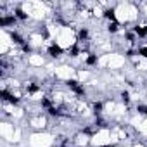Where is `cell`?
Wrapping results in <instances>:
<instances>
[{
	"mask_svg": "<svg viewBox=\"0 0 147 147\" xmlns=\"http://www.w3.org/2000/svg\"><path fill=\"white\" fill-rule=\"evenodd\" d=\"M55 43L59 49H69L76 43V36H75V31H73L71 28H61V33L57 35L55 38Z\"/></svg>",
	"mask_w": 147,
	"mask_h": 147,
	"instance_id": "obj_1",
	"label": "cell"
},
{
	"mask_svg": "<svg viewBox=\"0 0 147 147\" xmlns=\"http://www.w3.org/2000/svg\"><path fill=\"white\" fill-rule=\"evenodd\" d=\"M54 142V137L50 133L40 131V133H33L30 137V145L31 147H50Z\"/></svg>",
	"mask_w": 147,
	"mask_h": 147,
	"instance_id": "obj_2",
	"label": "cell"
},
{
	"mask_svg": "<svg viewBox=\"0 0 147 147\" xmlns=\"http://www.w3.org/2000/svg\"><path fill=\"white\" fill-rule=\"evenodd\" d=\"M135 18H137V9L133 5H119L116 9V19L119 23H125V21H130Z\"/></svg>",
	"mask_w": 147,
	"mask_h": 147,
	"instance_id": "obj_3",
	"label": "cell"
},
{
	"mask_svg": "<svg viewBox=\"0 0 147 147\" xmlns=\"http://www.w3.org/2000/svg\"><path fill=\"white\" fill-rule=\"evenodd\" d=\"M111 135H113V133H109L107 130H100V131H97V133L90 138V144H92L94 147H102V145H107V144H111V142H113Z\"/></svg>",
	"mask_w": 147,
	"mask_h": 147,
	"instance_id": "obj_4",
	"label": "cell"
},
{
	"mask_svg": "<svg viewBox=\"0 0 147 147\" xmlns=\"http://www.w3.org/2000/svg\"><path fill=\"white\" fill-rule=\"evenodd\" d=\"M23 7H24V11L28 12V16L38 18V19L45 16V5L40 4V2H28V4H24Z\"/></svg>",
	"mask_w": 147,
	"mask_h": 147,
	"instance_id": "obj_5",
	"label": "cell"
},
{
	"mask_svg": "<svg viewBox=\"0 0 147 147\" xmlns=\"http://www.w3.org/2000/svg\"><path fill=\"white\" fill-rule=\"evenodd\" d=\"M55 76L59 80H71L75 76V69L69 66H59V67H55Z\"/></svg>",
	"mask_w": 147,
	"mask_h": 147,
	"instance_id": "obj_6",
	"label": "cell"
},
{
	"mask_svg": "<svg viewBox=\"0 0 147 147\" xmlns=\"http://www.w3.org/2000/svg\"><path fill=\"white\" fill-rule=\"evenodd\" d=\"M14 131H16V128H14V125H12V123H7V121H4L2 125H0V135H2L5 140H9V142H12Z\"/></svg>",
	"mask_w": 147,
	"mask_h": 147,
	"instance_id": "obj_7",
	"label": "cell"
},
{
	"mask_svg": "<svg viewBox=\"0 0 147 147\" xmlns=\"http://www.w3.org/2000/svg\"><path fill=\"white\" fill-rule=\"evenodd\" d=\"M121 66H125V57H123L121 54H109L107 67H109V69H119Z\"/></svg>",
	"mask_w": 147,
	"mask_h": 147,
	"instance_id": "obj_8",
	"label": "cell"
},
{
	"mask_svg": "<svg viewBox=\"0 0 147 147\" xmlns=\"http://www.w3.org/2000/svg\"><path fill=\"white\" fill-rule=\"evenodd\" d=\"M28 62L31 64V66H43V57L42 55H38V54H33V55H30V59H28Z\"/></svg>",
	"mask_w": 147,
	"mask_h": 147,
	"instance_id": "obj_9",
	"label": "cell"
},
{
	"mask_svg": "<svg viewBox=\"0 0 147 147\" xmlns=\"http://www.w3.org/2000/svg\"><path fill=\"white\" fill-rule=\"evenodd\" d=\"M45 125H47V119H45V118H42V116H40V118H33V119H31V126H35V128H43Z\"/></svg>",
	"mask_w": 147,
	"mask_h": 147,
	"instance_id": "obj_10",
	"label": "cell"
},
{
	"mask_svg": "<svg viewBox=\"0 0 147 147\" xmlns=\"http://www.w3.org/2000/svg\"><path fill=\"white\" fill-rule=\"evenodd\" d=\"M88 138H90V137H88L87 133H80V135H76V144H78V145H87V144L90 142Z\"/></svg>",
	"mask_w": 147,
	"mask_h": 147,
	"instance_id": "obj_11",
	"label": "cell"
},
{
	"mask_svg": "<svg viewBox=\"0 0 147 147\" xmlns=\"http://www.w3.org/2000/svg\"><path fill=\"white\" fill-rule=\"evenodd\" d=\"M114 111H116V104H114V102H107V104L104 106V113H106V114H111V116H113Z\"/></svg>",
	"mask_w": 147,
	"mask_h": 147,
	"instance_id": "obj_12",
	"label": "cell"
},
{
	"mask_svg": "<svg viewBox=\"0 0 147 147\" xmlns=\"http://www.w3.org/2000/svg\"><path fill=\"white\" fill-rule=\"evenodd\" d=\"M137 69H138V71H145V69H147V57H140V59H138Z\"/></svg>",
	"mask_w": 147,
	"mask_h": 147,
	"instance_id": "obj_13",
	"label": "cell"
},
{
	"mask_svg": "<svg viewBox=\"0 0 147 147\" xmlns=\"http://www.w3.org/2000/svg\"><path fill=\"white\" fill-rule=\"evenodd\" d=\"M31 43H33L35 47L43 45V36H42V35H33V36H31Z\"/></svg>",
	"mask_w": 147,
	"mask_h": 147,
	"instance_id": "obj_14",
	"label": "cell"
},
{
	"mask_svg": "<svg viewBox=\"0 0 147 147\" xmlns=\"http://www.w3.org/2000/svg\"><path fill=\"white\" fill-rule=\"evenodd\" d=\"M142 121H144V119H142V116H140V114H137V116H133V118H131V125H133L135 128H140Z\"/></svg>",
	"mask_w": 147,
	"mask_h": 147,
	"instance_id": "obj_15",
	"label": "cell"
},
{
	"mask_svg": "<svg viewBox=\"0 0 147 147\" xmlns=\"http://www.w3.org/2000/svg\"><path fill=\"white\" fill-rule=\"evenodd\" d=\"M126 113V107H125V104H119V106H116V111H114V116H123Z\"/></svg>",
	"mask_w": 147,
	"mask_h": 147,
	"instance_id": "obj_16",
	"label": "cell"
},
{
	"mask_svg": "<svg viewBox=\"0 0 147 147\" xmlns=\"http://www.w3.org/2000/svg\"><path fill=\"white\" fill-rule=\"evenodd\" d=\"M138 131H140V133H144V135H147V118H145V119L142 121V125H140Z\"/></svg>",
	"mask_w": 147,
	"mask_h": 147,
	"instance_id": "obj_17",
	"label": "cell"
},
{
	"mask_svg": "<svg viewBox=\"0 0 147 147\" xmlns=\"http://www.w3.org/2000/svg\"><path fill=\"white\" fill-rule=\"evenodd\" d=\"M19 140H21V130H19V128H16L14 137H12V142H19Z\"/></svg>",
	"mask_w": 147,
	"mask_h": 147,
	"instance_id": "obj_18",
	"label": "cell"
},
{
	"mask_svg": "<svg viewBox=\"0 0 147 147\" xmlns=\"http://www.w3.org/2000/svg\"><path fill=\"white\" fill-rule=\"evenodd\" d=\"M78 78H80L82 82L87 80V78H88V73H87V71H80V73H78Z\"/></svg>",
	"mask_w": 147,
	"mask_h": 147,
	"instance_id": "obj_19",
	"label": "cell"
},
{
	"mask_svg": "<svg viewBox=\"0 0 147 147\" xmlns=\"http://www.w3.org/2000/svg\"><path fill=\"white\" fill-rule=\"evenodd\" d=\"M133 147H144V145H142V144H137V145H133Z\"/></svg>",
	"mask_w": 147,
	"mask_h": 147,
	"instance_id": "obj_20",
	"label": "cell"
},
{
	"mask_svg": "<svg viewBox=\"0 0 147 147\" xmlns=\"http://www.w3.org/2000/svg\"><path fill=\"white\" fill-rule=\"evenodd\" d=\"M145 11H147V7H145Z\"/></svg>",
	"mask_w": 147,
	"mask_h": 147,
	"instance_id": "obj_21",
	"label": "cell"
}]
</instances>
